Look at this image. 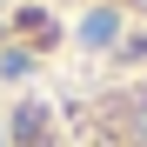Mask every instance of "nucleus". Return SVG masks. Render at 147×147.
<instances>
[{
    "mask_svg": "<svg viewBox=\"0 0 147 147\" xmlns=\"http://www.w3.org/2000/svg\"><path fill=\"white\" fill-rule=\"evenodd\" d=\"M140 7H147V0H140Z\"/></svg>",
    "mask_w": 147,
    "mask_h": 147,
    "instance_id": "obj_1",
    "label": "nucleus"
}]
</instances>
